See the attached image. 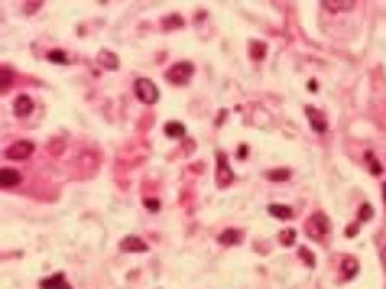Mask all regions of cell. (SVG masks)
Here are the masks:
<instances>
[{
    "instance_id": "d6986e66",
    "label": "cell",
    "mask_w": 386,
    "mask_h": 289,
    "mask_svg": "<svg viewBox=\"0 0 386 289\" xmlns=\"http://www.w3.org/2000/svg\"><path fill=\"white\" fill-rule=\"evenodd\" d=\"M299 260L302 263H309V266H315V253H312L309 247H299Z\"/></svg>"
},
{
    "instance_id": "277c9868",
    "label": "cell",
    "mask_w": 386,
    "mask_h": 289,
    "mask_svg": "<svg viewBox=\"0 0 386 289\" xmlns=\"http://www.w3.org/2000/svg\"><path fill=\"white\" fill-rule=\"evenodd\" d=\"M33 156V143L30 140H20V143H10L7 146V159H26Z\"/></svg>"
},
{
    "instance_id": "5bb4252c",
    "label": "cell",
    "mask_w": 386,
    "mask_h": 289,
    "mask_svg": "<svg viewBox=\"0 0 386 289\" xmlns=\"http://www.w3.org/2000/svg\"><path fill=\"white\" fill-rule=\"evenodd\" d=\"M250 55H253V59H256V62H260V59H266V42H250Z\"/></svg>"
},
{
    "instance_id": "9c48e42d",
    "label": "cell",
    "mask_w": 386,
    "mask_h": 289,
    "mask_svg": "<svg viewBox=\"0 0 386 289\" xmlns=\"http://www.w3.org/2000/svg\"><path fill=\"white\" fill-rule=\"evenodd\" d=\"M270 215H273L276 221H292V215H295V211L289 208V205H279V202H273V205H270Z\"/></svg>"
},
{
    "instance_id": "3957f363",
    "label": "cell",
    "mask_w": 386,
    "mask_h": 289,
    "mask_svg": "<svg viewBox=\"0 0 386 289\" xmlns=\"http://www.w3.org/2000/svg\"><path fill=\"white\" fill-rule=\"evenodd\" d=\"M133 91H137V98L143 104H156V101H159V88H156L149 78H137V81H133Z\"/></svg>"
},
{
    "instance_id": "cb8c5ba5",
    "label": "cell",
    "mask_w": 386,
    "mask_h": 289,
    "mask_svg": "<svg viewBox=\"0 0 386 289\" xmlns=\"http://www.w3.org/2000/svg\"><path fill=\"white\" fill-rule=\"evenodd\" d=\"M383 202H386V185H383Z\"/></svg>"
},
{
    "instance_id": "30bf717a",
    "label": "cell",
    "mask_w": 386,
    "mask_h": 289,
    "mask_svg": "<svg viewBox=\"0 0 386 289\" xmlns=\"http://www.w3.org/2000/svg\"><path fill=\"white\" fill-rule=\"evenodd\" d=\"M39 289H69V280H65L62 273H55V276H49V280L39 283Z\"/></svg>"
},
{
    "instance_id": "2e32d148",
    "label": "cell",
    "mask_w": 386,
    "mask_h": 289,
    "mask_svg": "<svg viewBox=\"0 0 386 289\" xmlns=\"http://www.w3.org/2000/svg\"><path fill=\"white\" fill-rule=\"evenodd\" d=\"M49 62H55V65H69L71 59L62 52V49H52V52H49Z\"/></svg>"
},
{
    "instance_id": "ffe728a7",
    "label": "cell",
    "mask_w": 386,
    "mask_h": 289,
    "mask_svg": "<svg viewBox=\"0 0 386 289\" xmlns=\"http://www.w3.org/2000/svg\"><path fill=\"white\" fill-rule=\"evenodd\" d=\"M295 237H299L295 231H282V234H279V244H282V247H292V244H295Z\"/></svg>"
},
{
    "instance_id": "4fadbf2b",
    "label": "cell",
    "mask_w": 386,
    "mask_h": 289,
    "mask_svg": "<svg viewBox=\"0 0 386 289\" xmlns=\"http://www.w3.org/2000/svg\"><path fill=\"white\" fill-rule=\"evenodd\" d=\"M30 110H33V101L26 98V94H20V98H16V114H20V117H26Z\"/></svg>"
},
{
    "instance_id": "44dd1931",
    "label": "cell",
    "mask_w": 386,
    "mask_h": 289,
    "mask_svg": "<svg viewBox=\"0 0 386 289\" xmlns=\"http://www.w3.org/2000/svg\"><path fill=\"white\" fill-rule=\"evenodd\" d=\"M217 241H221V244H237L240 234H237V231H221V237H217Z\"/></svg>"
},
{
    "instance_id": "7c38bea8",
    "label": "cell",
    "mask_w": 386,
    "mask_h": 289,
    "mask_svg": "<svg viewBox=\"0 0 386 289\" xmlns=\"http://www.w3.org/2000/svg\"><path fill=\"white\" fill-rule=\"evenodd\" d=\"M175 26H178V30L185 26V20H182V16H178V13H169V16H166V20H162V30H175Z\"/></svg>"
},
{
    "instance_id": "9a60e30c",
    "label": "cell",
    "mask_w": 386,
    "mask_h": 289,
    "mask_svg": "<svg viewBox=\"0 0 386 289\" xmlns=\"http://www.w3.org/2000/svg\"><path fill=\"white\" fill-rule=\"evenodd\" d=\"M289 176H292L289 169H270V172H266V179H270V182H286Z\"/></svg>"
},
{
    "instance_id": "603a6c76",
    "label": "cell",
    "mask_w": 386,
    "mask_h": 289,
    "mask_svg": "<svg viewBox=\"0 0 386 289\" xmlns=\"http://www.w3.org/2000/svg\"><path fill=\"white\" fill-rule=\"evenodd\" d=\"M373 218V208L370 205H360V221H370Z\"/></svg>"
},
{
    "instance_id": "5b68a950",
    "label": "cell",
    "mask_w": 386,
    "mask_h": 289,
    "mask_svg": "<svg viewBox=\"0 0 386 289\" xmlns=\"http://www.w3.org/2000/svg\"><path fill=\"white\" fill-rule=\"evenodd\" d=\"M231 182H234V172L227 169V156H224V153H217V185L227 188Z\"/></svg>"
},
{
    "instance_id": "52a82bcc",
    "label": "cell",
    "mask_w": 386,
    "mask_h": 289,
    "mask_svg": "<svg viewBox=\"0 0 386 289\" xmlns=\"http://www.w3.org/2000/svg\"><path fill=\"white\" fill-rule=\"evenodd\" d=\"M305 114H309V124L315 127V133H328V120L318 108H305Z\"/></svg>"
},
{
    "instance_id": "7402d4cb",
    "label": "cell",
    "mask_w": 386,
    "mask_h": 289,
    "mask_svg": "<svg viewBox=\"0 0 386 289\" xmlns=\"http://www.w3.org/2000/svg\"><path fill=\"white\" fill-rule=\"evenodd\" d=\"M101 62L107 65V69H117V55L114 52H101Z\"/></svg>"
},
{
    "instance_id": "ac0fdd59",
    "label": "cell",
    "mask_w": 386,
    "mask_h": 289,
    "mask_svg": "<svg viewBox=\"0 0 386 289\" xmlns=\"http://www.w3.org/2000/svg\"><path fill=\"white\" fill-rule=\"evenodd\" d=\"M363 159H367V169H370L373 176H380V172H383V166H380V159L373 156V153H367V156H363Z\"/></svg>"
},
{
    "instance_id": "6da1fadb",
    "label": "cell",
    "mask_w": 386,
    "mask_h": 289,
    "mask_svg": "<svg viewBox=\"0 0 386 289\" xmlns=\"http://www.w3.org/2000/svg\"><path fill=\"white\" fill-rule=\"evenodd\" d=\"M305 234H309L312 241H324V237H328V215H324V211H312L309 215Z\"/></svg>"
},
{
    "instance_id": "e0dca14e",
    "label": "cell",
    "mask_w": 386,
    "mask_h": 289,
    "mask_svg": "<svg viewBox=\"0 0 386 289\" xmlns=\"http://www.w3.org/2000/svg\"><path fill=\"white\" fill-rule=\"evenodd\" d=\"M341 273H344V280L357 276V260H354V257H348V260H344V270H341Z\"/></svg>"
},
{
    "instance_id": "8fae6325",
    "label": "cell",
    "mask_w": 386,
    "mask_h": 289,
    "mask_svg": "<svg viewBox=\"0 0 386 289\" xmlns=\"http://www.w3.org/2000/svg\"><path fill=\"white\" fill-rule=\"evenodd\" d=\"M166 137H172V140H182V137H185V124H175V120H169V124H166Z\"/></svg>"
},
{
    "instance_id": "7a4b0ae2",
    "label": "cell",
    "mask_w": 386,
    "mask_h": 289,
    "mask_svg": "<svg viewBox=\"0 0 386 289\" xmlns=\"http://www.w3.org/2000/svg\"><path fill=\"white\" fill-rule=\"evenodd\" d=\"M195 75V65L192 62H178V65H169V72H166V78L172 81V85H188Z\"/></svg>"
},
{
    "instance_id": "8992f818",
    "label": "cell",
    "mask_w": 386,
    "mask_h": 289,
    "mask_svg": "<svg viewBox=\"0 0 386 289\" xmlns=\"http://www.w3.org/2000/svg\"><path fill=\"white\" fill-rule=\"evenodd\" d=\"M0 182H3V188H16L20 182H23V176H20V169H13V166H3Z\"/></svg>"
},
{
    "instance_id": "ba28073f",
    "label": "cell",
    "mask_w": 386,
    "mask_h": 289,
    "mask_svg": "<svg viewBox=\"0 0 386 289\" xmlns=\"http://www.w3.org/2000/svg\"><path fill=\"white\" fill-rule=\"evenodd\" d=\"M120 247H124L127 253H146L149 244H146V241H140V237H124V244H120Z\"/></svg>"
}]
</instances>
